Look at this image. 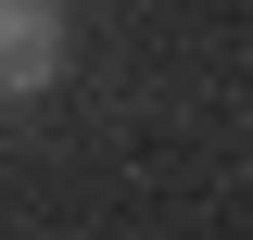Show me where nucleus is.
Instances as JSON below:
<instances>
[{"label":"nucleus","mask_w":253,"mask_h":240,"mask_svg":"<svg viewBox=\"0 0 253 240\" xmlns=\"http://www.w3.org/2000/svg\"><path fill=\"white\" fill-rule=\"evenodd\" d=\"M63 76V0H0V89H51Z\"/></svg>","instance_id":"1"}]
</instances>
